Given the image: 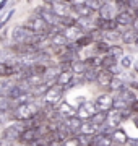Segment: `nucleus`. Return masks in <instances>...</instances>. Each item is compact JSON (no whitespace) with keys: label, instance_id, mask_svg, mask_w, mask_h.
<instances>
[{"label":"nucleus","instance_id":"51","mask_svg":"<svg viewBox=\"0 0 138 146\" xmlns=\"http://www.w3.org/2000/svg\"><path fill=\"white\" fill-rule=\"evenodd\" d=\"M137 44H138V39H137Z\"/></svg>","mask_w":138,"mask_h":146},{"label":"nucleus","instance_id":"17","mask_svg":"<svg viewBox=\"0 0 138 146\" xmlns=\"http://www.w3.org/2000/svg\"><path fill=\"white\" fill-rule=\"evenodd\" d=\"M112 138L111 135H107V133H99V135H96L93 140H91V145L90 146H112Z\"/></svg>","mask_w":138,"mask_h":146},{"label":"nucleus","instance_id":"36","mask_svg":"<svg viewBox=\"0 0 138 146\" xmlns=\"http://www.w3.org/2000/svg\"><path fill=\"white\" fill-rule=\"evenodd\" d=\"M11 119V112L10 110H7V112H0V128H3L7 125V122H10Z\"/></svg>","mask_w":138,"mask_h":146},{"label":"nucleus","instance_id":"35","mask_svg":"<svg viewBox=\"0 0 138 146\" xmlns=\"http://www.w3.org/2000/svg\"><path fill=\"white\" fill-rule=\"evenodd\" d=\"M107 55H112L114 58L122 57V55H123V49L120 46H111V47H109V52H107Z\"/></svg>","mask_w":138,"mask_h":146},{"label":"nucleus","instance_id":"47","mask_svg":"<svg viewBox=\"0 0 138 146\" xmlns=\"http://www.w3.org/2000/svg\"><path fill=\"white\" fill-rule=\"evenodd\" d=\"M133 123H135V127H137V128H138V115H137V117H135V119H133Z\"/></svg>","mask_w":138,"mask_h":146},{"label":"nucleus","instance_id":"42","mask_svg":"<svg viewBox=\"0 0 138 146\" xmlns=\"http://www.w3.org/2000/svg\"><path fill=\"white\" fill-rule=\"evenodd\" d=\"M128 109H130V112H133V114H138V99L133 101L132 104L128 106Z\"/></svg>","mask_w":138,"mask_h":146},{"label":"nucleus","instance_id":"20","mask_svg":"<svg viewBox=\"0 0 138 146\" xmlns=\"http://www.w3.org/2000/svg\"><path fill=\"white\" fill-rule=\"evenodd\" d=\"M117 98L120 101H123L127 106H130L135 101V94H133V91L132 89H128V88H123V89H120L119 93H117Z\"/></svg>","mask_w":138,"mask_h":146},{"label":"nucleus","instance_id":"43","mask_svg":"<svg viewBox=\"0 0 138 146\" xmlns=\"http://www.w3.org/2000/svg\"><path fill=\"white\" fill-rule=\"evenodd\" d=\"M0 146H13V141H8L5 138H0Z\"/></svg>","mask_w":138,"mask_h":146},{"label":"nucleus","instance_id":"46","mask_svg":"<svg viewBox=\"0 0 138 146\" xmlns=\"http://www.w3.org/2000/svg\"><path fill=\"white\" fill-rule=\"evenodd\" d=\"M130 88H133V89H137V91H138V83L132 81V83H130Z\"/></svg>","mask_w":138,"mask_h":146},{"label":"nucleus","instance_id":"24","mask_svg":"<svg viewBox=\"0 0 138 146\" xmlns=\"http://www.w3.org/2000/svg\"><path fill=\"white\" fill-rule=\"evenodd\" d=\"M106 120H107V114L106 112H96L93 117H91V123L96 127V128H101L104 123H106Z\"/></svg>","mask_w":138,"mask_h":146},{"label":"nucleus","instance_id":"6","mask_svg":"<svg viewBox=\"0 0 138 146\" xmlns=\"http://www.w3.org/2000/svg\"><path fill=\"white\" fill-rule=\"evenodd\" d=\"M96 112H98V110H96V107H94V102L85 101V102H81V104L78 106V109H76V117H78L81 122H90L91 117H93Z\"/></svg>","mask_w":138,"mask_h":146},{"label":"nucleus","instance_id":"3","mask_svg":"<svg viewBox=\"0 0 138 146\" xmlns=\"http://www.w3.org/2000/svg\"><path fill=\"white\" fill-rule=\"evenodd\" d=\"M25 130H26L25 123H21V122H15V123L8 125L7 128H3V131H2V138H5V140H8V141H16V140H20V136H21V133Z\"/></svg>","mask_w":138,"mask_h":146},{"label":"nucleus","instance_id":"49","mask_svg":"<svg viewBox=\"0 0 138 146\" xmlns=\"http://www.w3.org/2000/svg\"><path fill=\"white\" fill-rule=\"evenodd\" d=\"M135 15H137V18H138V10H137V11H135Z\"/></svg>","mask_w":138,"mask_h":146},{"label":"nucleus","instance_id":"27","mask_svg":"<svg viewBox=\"0 0 138 146\" xmlns=\"http://www.w3.org/2000/svg\"><path fill=\"white\" fill-rule=\"evenodd\" d=\"M15 84V81L10 80H0V98H7L8 91L11 89V86Z\"/></svg>","mask_w":138,"mask_h":146},{"label":"nucleus","instance_id":"18","mask_svg":"<svg viewBox=\"0 0 138 146\" xmlns=\"http://www.w3.org/2000/svg\"><path fill=\"white\" fill-rule=\"evenodd\" d=\"M64 125L68 128L70 131H72V135L73 133H76L78 135V131H80V127H81V120L75 115V117H70V119H65L64 120Z\"/></svg>","mask_w":138,"mask_h":146},{"label":"nucleus","instance_id":"7","mask_svg":"<svg viewBox=\"0 0 138 146\" xmlns=\"http://www.w3.org/2000/svg\"><path fill=\"white\" fill-rule=\"evenodd\" d=\"M46 7H50V11L57 16L58 20H60V18H65V16H68V8H70L68 2H64V0L46 2Z\"/></svg>","mask_w":138,"mask_h":146},{"label":"nucleus","instance_id":"15","mask_svg":"<svg viewBox=\"0 0 138 146\" xmlns=\"http://www.w3.org/2000/svg\"><path fill=\"white\" fill-rule=\"evenodd\" d=\"M111 138H112V143H114V145H119V146L127 145V141H128V135L125 133V130H122V128H117V130L112 131Z\"/></svg>","mask_w":138,"mask_h":146},{"label":"nucleus","instance_id":"9","mask_svg":"<svg viewBox=\"0 0 138 146\" xmlns=\"http://www.w3.org/2000/svg\"><path fill=\"white\" fill-rule=\"evenodd\" d=\"M68 3H70L72 11H75V13L78 15V18H91V15L94 13L91 8L86 7L85 2H68Z\"/></svg>","mask_w":138,"mask_h":146},{"label":"nucleus","instance_id":"26","mask_svg":"<svg viewBox=\"0 0 138 146\" xmlns=\"http://www.w3.org/2000/svg\"><path fill=\"white\" fill-rule=\"evenodd\" d=\"M88 70V67L85 65V62L83 60H75V62H72V67H70V72L73 73H78V75H85V72Z\"/></svg>","mask_w":138,"mask_h":146},{"label":"nucleus","instance_id":"44","mask_svg":"<svg viewBox=\"0 0 138 146\" xmlns=\"http://www.w3.org/2000/svg\"><path fill=\"white\" fill-rule=\"evenodd\" d=\"M127 145H130V146H138V138H128Z\"/></svg>","mask_w":138,"mask_h":146},{"label":"nucleus","instance_id":"30","mask_svg":"<svg viewBox=\"0 0 138 146\" xmlns=\"http://www.w3.org/2000/svg\"><path fill=\"white\" fill-rule=\"evenodd\" d=\"M120 36H122V33H119L117 29L107 31V33H104V41L109 44V42H114V41H117V39H120Z\"/></svg>","mask_w":138,"mask_h":146},{"label":"nucleus","instance_id":"19","mask_svg":"<svg viewBox=\"0 0 138 146\" xmlns=\"http://www.w3.org/2000/svg\"><path fill=\"white\" fill-rule=\"evenodd\" d=\"M115 23L120 25V26H128L133 23V16H132V11H119L115 16Z\"/></svg>","mask_w":138,"mask_h":146},{"label":"nucleus","instance_id":"41","mask_svg":"<svg viewBox=\"0 0 138 146\" xmlns=\"http://www.w3.org/2000/svg\"><path fill=\"white\" fill-rule=\"evenodd\" d=\"M120 63H122L123 68H128V67L133 63V62H132V57H130V55H125V57H122V62H120Z\"/></svg>","mask_w":138,"mask_h":146},{"label":"nucleus","instance_id":"16","mask_svg":"<svg viewBox=\"0 0 138 146\" xmlns=\"http://www.w3.org/2000/svg\"><path fill=\"white\" fill-rule=\"evenodd\" d=\"M112 76L111 73L107 72V70H104V68H101L99 70V73H98V78H96V83L99 84L101 88H109V84H111L112 81Z\"/></svg>","mask_w":138,"mask_h":146},{"label":"nucleus","instance_id":"32","mask_svg":"<svg viewBox=\"0 0 138 146\" xmlns=\"http://www.w3.org/2000/svg\"><path fill=\"white\" fill-rule=\"evenodd\" d=\"M13 55L15 54L11 52V50H8V49H2L0 50V63H7V62H10V60H13Z\"/></svg>","mask_w":138,"mask_h":146},{"label":"nucleus","instance_id":"38","mask_svg":"<svg viewBox=\"0 0 138 146\" xmlns=\"http://www.w3.org/2000/svg\"><path fill=\"white\" fill-rule=\"evenodd\" d=\"M10 99H7V98H0V112H7V110H10Z\"/></svg>","mask_w":138,"mask_h":146},{"label":"nucleus","instance_id":"39","mask_svg":"<svg viewBox=\"0 0 138 146\" xmlns=\"http://www.w3.org/2000/svg\"><path fill=\"white\" fill-rule=\"evenodd\" d=\"M13 13H15V10H8V11H5V15L2 16V18H0V28H3L5 26V23L8 20H10V16L13 15Z\"/></svg>","mask_w":138,"mask_h":146},{"label":"nucleus","instance_id":"22","mask_svg":"<svg viewBox=\"0 0 138 146\" xmlns=\"http://www.w3.org/2000/svg\"><path fill=\"white\" fill-rule=\"evenodd\" d=\"M62 33H64V36L67 37V41H68V42H76V41H78V36L81 34V31L76 26L67 28V29H64Z\"/></svg>","mask_w":138,"mask_h":146},{"label":"nucleus","instance_id":"10","mask_svg":"<svg viewBox=\"0 0 138 146\" xmlns=\"http://www.w3.org/2000/svg\"><path fill=\"white\" fill-rule=\"evenodd\" d=\"M122 114H120V110H112L107 114V120H106V128H112V130H117L119 125L122 123Z\"/></svg>","mask_w":138,"mask_h":146},{"label":"nucleus","instance_id":"31","mask_svg":"<svg viewBox=\"0 0 138 146\" xmlns=\"http://www.w3.org/2000/svg\"><path fill=\"white\" fill-rule=\"evenodd\" d=\"M94 47H96V52H98V54H104V55H106V54L109 52V47H111V46L102 39V41L94 42Z\"/></svg>","mask_w":138,"mask_h":146},{"label":"nucleus","instance_id":"13","mask_svg":"<svg viewBox=\"0 0 138 146\" xmlns=\"http://www.w3.org/2000/svg\"><path fill=\"white\" fill-rule=\"evenodd\" d=\"M57 114L60 115L62 120H65V119H70V117H75V115H76V109L72 107L68 102H62V104L57 107Z\"/></svg>","mask_w":138,"mask_h":146},{"label":"nucleus","instance_id":"40","mask_svg":"<svg viewBox=\"0 0 138 146\" xmlns=\"http://www.w3.org/2000/svg\"><path fill=\"white\" fill-rule=\"evenodd\" d=\"M107 72L111 73L112 76H117V75H119V73L122 72V70H120V67H119V65L115 63V65H112V67H109V68H107Z\"/></svg>","mask_w":138,"mask_h":146},{"label":"nucleus","instance_id":"29","mask_svg":"<svg viewBox=\"0 0 138 146\" xmlns=\"http://www.w3.org/2000/svg\"><path fill=\"white\" fill-rule=\"evenodd\" d=\"M75 21H76V18H72V16H65V18H60V20H58L57 26H62L64 29H67V28L75 26Z\"/></svg>","mask_w":138,"mask_h":146},{"label":"nucleus","instance_id":"1","mask_svg":"<svg viewBox=\"0 0 138 146\" xmlns=\"http://www.w3.org/2000/svg\"><path fill=\"white\" fill-rule=\"evenodd\" d=\"M39 112H41V106L37 104L36 101H33V102H26V104L18 106L16 109L11 110V119L25 123V122L33 120Z\"/></svg>","mask_w":138,"mask_h":146},{"label":"nucleus","instance_id":"21","mask_svg":"<svg viewBox=\"0 0 138 146\" xmlns=\"http://www.w3.org/2000/svg\"><path fill=\"white\" fill-rule=\"evenodd\" d=\"M123 44H137V39H138V33L133 31V29H125L120 36Z\"/></svg>","mask_w":138,"mask_h":146},{"label":"nucleus","instance_id":"4","mask_svg":"<svg viewBox=\"0 0 138 146\" xmlns=\"http://www.w3.org/2000/svg\"><path fill=\"white\" fill-rule=\"evenodd\" d=\"M33 37V33L26 26H15L11 31V41L15 44H29Z\"/></svg>","mask_w":138,"mask_h":146},{"label":"nucleus","instance_id":"48","mask_svg":"<svg viewBox=\"0 0 138 146\" xmlns=\"http://www.w3.org/2000/svg\"><path fill=\"white\" fill-rule=\"evenodd\" d=\"M133 68H135V72L138 73V60H137V62H135V63H133Z\"/></svg>","mask_w":138,"mask_h":146},{"label":"nucleus","instance_id":"34","mask_svg":"<svg viewBox=\"0 0 138 146\" xmlns=\"http://www.w3.org/2000/svg\"><path fill=\"white\" fill-rule=\"evenodd\" d=\"M98 73H99V70L98 68H88L85 72V81H96V78H98Z\"/></svg>","mask_w":138,"mask_h":146},{"label":"nucleus","instance_id":"11","mask_svg":"<svg viewBox=\"0 0 138 146\" xmlns=\"http://www.w3.org/2000/svg\"><path fill=\"white\" fill-rule=\"evenodd\" d=\"M98 13H99V18H101V20H107V21L115 20V16H117L114 5H112V3H109V2H104Z\"/></svg>","mask_w":138,"mask_h":146},{"label":"nucleus","instance_id":"45","mask_svg":"<svg viewBox=\"0 0 138 146\" xmlns=\"http://www.w3.org/2000/svg\"><path fill=\"white\" fill-rule=\"evenodd\" d=\"M132 25H133L132 29H133V31H137V33H138V18H133V23H132Z\"/></svg>","mask_w":138,"mask_h":146},{"label":"nucleus","instance_id":"25","mask_svg":"<svg viewBox=\"0 0 138 146\" xmlns=\"http://www.w3.org/2000/svg\"><path fill=\"white\" fill-rule=\"evenodd\" d=\"M49 42H50L52 46H55V47H65V46L70 44V42L67 41V37L64 36V33H58V34L52 36L50 39H49Z\"/></svg>","mask_w":138,"mask_h":146},{"label":"nucleus","instance_id":"5","mask_svg":"<svg viewBox=\"0 0 138 146\" xmlns=\"http://www.w3.org/2000/svg\"><path fill=\"white\" fill-rule=\"evenodd\" d=\"M62 96H64V88H60V86H55V84H54V86H50V88L47 89V93L44 94V102H46V106L54 107L55 104L60 102Z\"/></svg>","mask_w":138,"mask_h":146},{"label":"nucleus","instance_id":"33","mask_svg":"<svg viewBox=\"0 0 138 146\" xmlns=\"http://www.w3.org/2000/svg\"><path fill=\"white\" fill-rule=\"evenodd\" d=\"M91 42H94V41H93V37H91L90 34H85V36L78 37V41L75 42V44H76V47L80 49V47H86V46H90Z\"/></svg>","mask_w":138,"mask_h":146},{"label":"nucleus","instance_id":"8","mask_svg":"<svg viewBox=\"0 0 138 146\" xmlns=\"http://www.w3.org/2000/svg\"><path fill=\"white\" fill-rule=\"evenodd\" d=\"M94 107L98 112H106L109 114V110L114 109V98H112L111 94H101V96H98L94 101Z\"/></svg>","mask_w":138,"mask_h":146},{"label":"nucleus","instance_id":"50","mask_svg":"<svg viewBox=\"0 0 138 146\" xmlns=\"http://www.w3.org/2000/svg\"><path fill=\"white\" fill-rule=\"evenodd\" d=\"M16 146H25V145H16Z\"/></svg>","mask_w":138,"mask_h":146},{"label":"nucleus","instance_id":"23","mask_svg":"<svg viewBox=\"0 0 138 146\" xmlns=\"http://www.w3.org/2000/svg\"><path fill=\"white\" fill-rule=\"evenodd\" d=\"M99 130V128H96L91 122H81V127H80V131H78V135H85V136H91L94 135L96 131Z\"/></svg>","mask_w":138,"mask_h":146},{"label":"nucleus","instance_id":"28","mask_svg":"<svg viewBox=\"0 0 138 146\" xmlns=\"http://www.w3.org/2000/svg\"><path fill=\"white\" fill-rule=\"evenodd\" d=\"M125 88V84H123V80L122 78H119V76H114L112 78V81H111V84H109V91H120V89H123Z\"/></svg>","mask_w":138,"mask_h":146},{"label":"nucleus","instance_id":"14","mask_svg":"<svg viewBox=\"0 0 138 146\" xmlns=\"http://www.w3.org/2000/svg\"><path fill=\"white\" fill-rule=\"evenodd\" d=\"M73 78L75 76H73V73L70 72V70L68 72H62L57 76V80H55V86H60V88H64V89L68 88L70 84L73 83Z\"/></svg>","mask_w":138,"mask_h":146},{"label":"nucleus","instance_id":"12","mask_svg":"<svg viewBox=\"0 0 138 146\" xmlns=\"http://www.w3.org/2000/svg\"><path fill=\"white\" fill-rule=\"evenodd\" d=\"M41 138V135H39V130L37 128H26V130L21 133V136H20V143L21 145H29V143H33V141H36Z\"/></svg>","mask_w":138,"mask_h":146},{"label":"nucleus","instance_id":"37","mask_svg":"<svg viewBox=\"0 0 138 146\" xmlns=\"http://www.w3.org/2000/svg\"><path fill=\"white\" fill-rule=\"evenodd\" d=\"M58 146H81V145H80L78 136H72V138H68V140H65L64 143H60Z\"/></svg>","mask_w":138,"mask_h":146},{"label":"nucleus","instance_id":"2","mask_svg":"<svg viewBox=\"0 0 138 146\" xmlns=\"http://www.w3.org/2000/svg\"><path fill=\"white\" fill-rule=\"evenodd\" d=\"M26 28L33 33V34H46V36H47V31H49L50 26H49L41 16L34 15L26 21Z\"/></svg>","mask_w":138,"mask_h":146}]
</instances>
